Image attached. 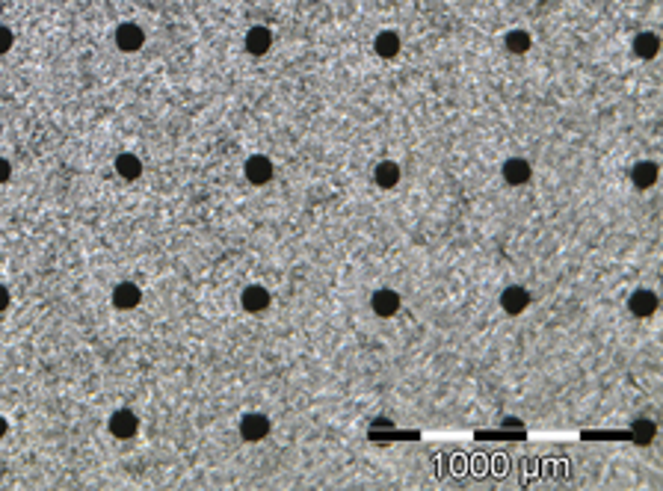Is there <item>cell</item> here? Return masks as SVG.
I'll use <instances>...</instances> for the list:
<instances>
[{"instance_id": "6da1fadb", "label": "cell", "mask_w": 663, "mask_h": 491, "mask_svg": "<svg viewBox=\"0 0 663 491\" xmlns=\"http://www.w3.org/2000/svg\"><path fill=\"white\" fill-rule=\"evenodd\" d=\"M370 308L377 317H394L400 311V293L391 291V287H379V291L370 296Z\"/></svg>"}, {"instance_id": "7a4b0ae2", "label": "cell", "mask_w": 663, "mask_h": 491, "mask_svg": "<svg viewBox=\"0 0 663 491\" xmlns=\"http://www.w3.org/2000/svg\"><path fill=\"white\" fill-rule=\"evenodd\" d=\"M145 42V33L136 27V24H119V30H116V45L119 50H124V54H133V50H140Z\"/></svg>"}, {"instance_id": "3957f363", "label": "cell", "mask_w": 663, "mask_h": 491, "mask_svg": "<svg viewBox=\"0 0 663 491\" xmlns=\"http://www.w3.org/2000/svg\"><path fill=\"white\" fill-rule=\"evenodd\" d=\"M527 305H530V293L524 291V287H518V284H509L507 291L500 293V308H504L507 314H512V317L521 314Z\"/></svg>"}, {"instance_id": "277c9868", "label": "cell", "mask_w": 663, "mask_h": 491, "mask_svg": "<svg viewBox=\"0 0 663 491\" xmlns=\"http://www.w3.org/2000/svg\"><path fill=\"white\" fill-rule=\"evenodd\" d=\"M500 172H504V181H507L509 186H521V184L530 181V163L524 160V157H509Z\"/></svg>"}, {"instance_id": "5b68a950", "label": "cell", "mask_w": 663, "mask_h": 491, "mask_svg": "<svg viewBox=\"0 0 663 491\" xmlns=\"http://www.w3.org/2000/svg\"><path fill=\"white\" fill-rule=\"evenodd\" d=\"M240 435L246 438V441H261V438L270 435V420L264 418V414H246V418L240 420Z\"/></svg>"}, {"instance_id": "8992f818", "label": "cell", "mask_w": 663, "mask_h": 491, "mask_svg": "<svg viewBox=\"0 0 663 491\" xmlns=\"http://www.w3.org/2000/svg\"><path fill=\"white\" fill-rule=\"evenodd\" d=\"M140 299H143V293H140V287H136L133 281H122L116 291H112V305H116L119 311L136 308V305H140Z\"/></svg>"}, {"instance_id": "52a82bcc", "label": "cell", "mask_w": 663, "mask_h": 491, "mask_svg": "<svg viewBox=\"0 0 663 491\" xmlns=\"http://www.w3.org/2000/svg\"><path fill=\"white\" fill-rule=\"evenodd\" d=\"M240 302H243V308L249 314L267 311L270 308V291H267V287H261V284H249L243 291V296H240Z\"/></svg>"}, {"instance_id": "ba28073f", "label": "cell", "mask_w": 663, "mask_h": 491, "mask_svg": "<svg viewBox=\"0 0 663 491\" xmlns=\"http://www.w3.org/2000/svg\"><path fill=\"white\" fill-rule=\"evenodd\" d=\"M246 178L252 184H267L272 178V160L264 154H255L246 160Z\"/></svg>"}, {"instance_id": "9c48e42d", "label": "cell", "mask_w": 663, "mask_h": 491, "mask_svg": "<svg viewBox=\"0 0 663 491\" xmlns=\"http://www.w3.org/2000/svg\"><path fill=\"white\" fill-rule=\"evenodd\" d=\"M136 414L133 411H128V409H122V411H116L110 418V432L116 435V438H133L136 435Z\"/></svg>"}, {"instance_id": "30bf717a", "label": "cell", "mask_w": 663, "mask_h": 491, "mask_svg": "<svg viewBox=\"0 0 663 491\" xmlns=\"http://www.w3.org/2000/svg\"><path fill=\"white\" fill-rule=\"evenodd\" d=\"M628 308L634 317H652L657 311V296L652 291H634L631 299H628Z\"/></svg>"}, {"instance_id": "8fae6325", "label": "cell", "mask_w": 663, "mask_h": 491, "mask_svg": "<svg viewBox=\"0 0 663 491\" xmlns=\"http://www.w3.org/2000/svg\"><path fill=\"white\" fill-rule=\"evenodd\" d=\"M270 47H272V33L267 27H261V24H258V27H252L246 33V50H249V54L264 57Z\"/></svg>"}, {"instance_id": "7c38bea8", "label": "cell", "mask_w": 663, "mask_h": 491, "mask_svg": "<svg viewBox=\"0 0 663 491\" xmlns=\"http://www.w3.org/2000/svg\"><path fill=\"white\" fill-rule=\"evenodd\" d=\"M631 181H634L636 190H648V186L657 181V163H652V160L636 163V166L631 169Z\"/></svg>"}, {"instance_id": "4fadbf2b", "label": "cell", "mask_w": 663, "mask_h": 491, "mask_svg": "<svg viewBox=\"0 0 663 491\" xmlns=\"http://www.w3.org/2000/svg\"><path fill=\"white\" fill-rule=\"evenodd\" d=\"M373 181H377L382 190H391V186L400 184V166L394 160H382L377 169H373Z\"/></svg>"}, {"instance_id": "5bb4252c", "label": "cell", "mask_w": 663, "mask_h": 491, "mask_svg": "<svg viewBox=\"0 0 663 491\" xmlns=\"http://www.w3.org/2000/svg\"><path fill=\"white\" fill-rule=\"evenodd\" d=\"M373 50H377L379 57H385V59H391V57H397V50H400V36L394 33V30H382L377 39H373Z\"/></svg>"}, {"instance_id": "9a60e30c", "label": "cell", "mask_w": 663, "mask_h": 491, "mask_svg": "<svg viewBox=\"0 0 663 491\" xmlns=\"http://www.w3.org/2000/svg\"><path fill=\"white\" fill-rule=\"evenodd\" d=\"M116 172H119V178H124V181H136L143 175V163H140V157H133V154H119L116 157Z\"/></svg>"}, {"instance_id": "2e32d148", "label": "cell", "mask_w": 663, "mask_h": 491, "mask_svg": "<svg viewBox=\"0 0 663 491\" xmlns=\"http://www.w3.org/2000/svg\"><path fill=\"white\" fill-rule=\"evenodd\" d=\"M657 47H660V39L655 33H640L634 39V54L640 59H655L657 57Z\"/></svg>"}, {"instance_id": "e0dca14e", "label": "cell", "mask_w": 663, "mask_h": 491, "mask_svg": "<svg viewBox=\"0 0 663 491\" xmlns=\"http://www.w3.org/2000/svg\"><path fill=\"white\" fill-rule=\"evenodd\" d=\"M655 435H657V426L652 420H636L631 426V432H628V438H634L636 444H652Z\"/></svg>"}, {"instance_id": "ac0fdd59", "label": "cell", "mask_w": 663, "mask_h": 491, "mask_svg": "<svg viewBox=\"0 0 663 491\" xmlns=\"http://www.w3.org/2000/svg\"><path fill=\"white\" fill-rule=\"evenodd\" d=\"M507 50L509 54H527L530 50V33H524V30H509L507 33V39H504Z\"/></svg>"}, {"instance_id": "d6986e66", "label": "cell", "mask_w": 663, "mask_h": 491, "mask_svg": "<svg viewBox=\"0 0 663 491\" xmlns=\"http://www.w3.org/2000/svg\"><path fill=\"white\" fill-rule=\"evenodd\" d=\"M9 47H12V30L0 24V54H6Z\"/></svg>"}, {"instance_id": "ffe728a7", "label": "cell", "mask_w": 663, "mask_h": 491, "mask_svg": "<svg viewBox=\"0 0 663 491\" xmlns=\"http://www.w3.org/2000/svg\"><path fill=\"white\" fill-rule=\"evenodd\" d=\"M500 426H504L507 432H524V423L518 418H504V420H500Z\"/></svg>"}, {"instance_id": "44dd1931", "label": "cell", "mask_w": 663, "mask_h": 491, "mask_svg": "<svg viewBox=\"0 0 663 491\" xmlns=\"http://www.w3.org/2000/svg\"><path fill=\"white\" fill-rule=\"evenodd\" d=\"M9 172H12L9 160H3V157H0V184H3V181H9Z\"/></svg>"}, {"instance_id": "7402d4cb", "label": "cell", "mask_w": 663, "mask_h": 491, "mask_svg": "<svg viewBox=\"0 0 663 491\" xmlns=\"http://www.w3.org/2000/svg\"><path fill=\"white\" fill-rule=\"evenodd\" d=\"M6 308H9V291H6L3 284H0V314H3Z\"/></svg>"}, {"instance_id": "603a6c76", "label": "cell", "mask_w": 663, "mask_h": 491, "mask_svg": "<svg viewBox=\"0 0 663 491\" xmlns=\"http://www.w3.org/2000/svg\"><path fill=\"white\" fill-rule=\"evenodd\" d=\"M373 426H377V430H391V420H388V418H377V420H373Z\"/></svg>"}, {"instance_id": "cb8c5ba5", "label": "cell", "mask_w": 663, "mask_h": 491, "mask_svg": "<svg viewBox=\"0 0 663 491\" xmlns=\"http://www.w3.org/2000/svg\"><path fill=\"white\" fill-rule=\"evenodd\" d=\"M6 430H9V423H6V418H0V438L6 435Z\"/></svg>"}]
</instances>
